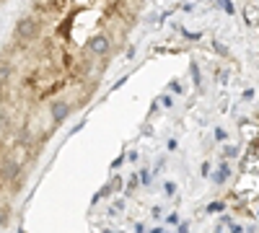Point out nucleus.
Wrapping results in <instances>:
<instances>
[{"label": "nucleus", "instance_id": "nucleus-1", "mask_svg": "<svg viewBox=\"0 0 259 233\" xmlns=\"http://www.w3.org/2000/svg\"><path fill=\"white\" fill-rule=\"evenodd\" d=\"M145 0H34L0 55V151L21 171L96 94Z\"/></svg>", "mask_w": 259, "mask_h": 233}]
</instances>
